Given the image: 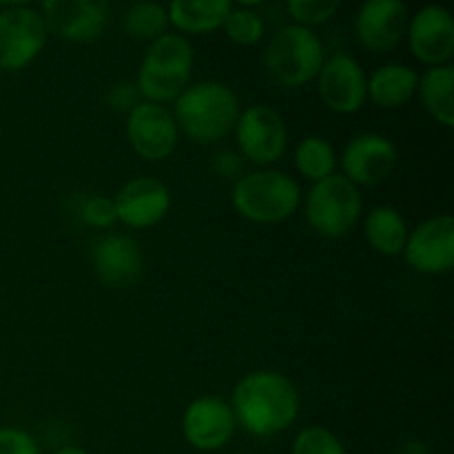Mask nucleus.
Returning a JSON list of instances; mask_svg holds the SVG:
<instances>
[{
  "label": "nucleus",
  "mask_w": 454,
  "mask_h": 454,
  "mask_svg": "<svg viewBox=\"0 0 454 454\" xmlns=\"http://www.w3.org/2000/svg\"><path fill=\"white\" fill-rule=\"evenodd\" d=\"M300 390L282 372L253 371L233 390L235 421L253 437H273L295 424L300 415Z\"/></svg>",
  "instance_id": "1"
},
{
  "label": "nucleus",
  "mask_w": 454,
  "mask_h": 454,
  "mask_svg": "<svg viewBox=\"0 0 454 454\" xmlns=\"http://www.w3.org/2000/svg\"><path fill=\"white\" fill-rule=\"evenodd\" d=\"M239 118L233 89L217 80L191 84L176 100V124L195 142H217L229 136Z\"/></svg>",
  "instance_id": "2"
},
{
  "label": "nucleus",
  "mask_w": 454,
  "mask_h": 454,
  "mask_svg": "<svg viewBox=\"0 0 454 454\" xmlns=\"http://www.w3.org/2000/svg\"><path fill=\"white\" fill-rule=\"evenodd\" d=\"M193 74V44L186 35L164 34L153 40L137 74V93L146 102L164 105L177 100Z\"/></svg>",
  "instance_id": "3"
},
{
  "label": "nucleus",
  "mask_w": 454,
  "mask_h": 454,
  "mask_svg": "<svg viewBox=\"0 0 454 454\" xmlns=\"http://www.w3.org/2000/svg\"><path fill=\"white\" fill-rule=\"evenodd\" d=\"M233 208L257 224L288 220L301 202L300 184L291 176L273 168L253 171L239 177L231 193Z\"/></svg>",
  "instance_id": "4"
},
{
  "label": "nucleus",
  "mask_w": 454,
  "mask_h": 454,
  "mask_svg": "<svg viewBox=\"0 0 454 454\" xmlns=\"http://www.w3.org/2000/svg\"><path fill=\"white\" fill-rule=\"evenodd\" d=\"M324 44L313 29L286 25L266 47V71L284 89H297L317 78L324 65Z\"/></svg>",
  "instance_id": "5"
},
{
  "label": "nucleus",
  "mask_w": 454,
  "mask_h": 454,
  "mask_svg": "<svg viewBox=\"0 0 454 454\" xmlns=\"http://www.w3.org/2000/svg\"><path fill=\"white\" fill-rule=\"evenodd\" d=\"M304 215L310 229L324 238H344L362 215V193L344 176L333 173L322 182H315L306 195Z\"/></svg>",
  "instance_id": "6"
},
{
  "label": "nucleus",
  "mask_w": 454,
  "mask_h": 454,
  "mask_svg": "<svg viewBox=\"0 0 454 454\" xmlns=\"http://www.w3.org/2000/svg\"><path fill=\"white\" fill-rule=\"evenodd\" d=\"M49 29L35 9L7 7L0 12V71H20L38 58L47 44Z\"/></svg>",
  "instance_id": "7"
},
{
  "label": "nucleus",
  "mask_w": 454,
  "mask_h": 454,
  "mask_svg": "<svg viewBox=\"0 0 454 454\" xmlns=\"http://www.w3.org/2000/svg\"><path fill=\"white\" fill-rule=\"evenodd\" d=\"M235 136L244 158L260 167H269L286 153V124L273 106L253 105L242 111L235 124Z\"/></svg>",
  "instance_id": "8"
},
{
  "label": "nucleus",
  "mask_w": 454,
  "mask_h": 454,
  "mask_svg": "<svg viewBox=\"0 0 454 454\" xmlns=\"http://www.w3.org/2000/svg\"><path fill=\"white\" fill-rule=\"evenodd\" d=\"M127 140L149 162L167 160L177 146V124L171 111L153 102H137L127 118Z\"/></svg>",
  "instance_id": "9"
},
{
  "label": "nucleus",
  "mask_w": 454,
  "mask_h": 454,
  "mask_svg": "<svg viewBox=\"0 0 454 454\" xmlns=\"http://www.w3.org/2000/svg\"><path fill=\"white\" fill-rule=\"evenodd\" d=\"M408 266L417 273L442 275L454 264V220L452 215H437L421 222L408 233L403 247Z\"/></svg>",
  "instance_id": "10"
},
{
  "label": "nucleus",
  "mask_w": 454,
  "mask_h": 454,
  "mask_svg": "<svg viewBox=\"0 0 454 454\" xmlns=\"http://www.w3.org/2000/svg\"><path fill=\"white\" fill-rule=\"evenodd\" d=\"M47 29L78 44L96 43L109 25V4L98 0H49L43 4Z\"/></svg>",
  "instance_id": "11"
},
{
  "label": "nucleus",
  "mask_w": 454,
  "mask_h": 454,
  "mask_svg": "<svg viewBox=\"0 0 454 454\" xmlns=\"http://www.w3.org/2000/svg\"><path fill=\"white\" fill-rule=\"evenodd\" d=\"M397 146L380 133H362L346 145L341 153L344 177L355 186H375L388 180L397 168Z\"/></svg>",
  "instance_id": "12"
},
{
  "label": "nucleus",
  "mask_w": 454,
  "mask_h": 454,
  "mask_svg": "<svg viewBox=\"0 0 454 454\" xmlns=\"http://www.w3.org/2000/svg\"><path fill=\"white\" fill-rule=\"evenodd\" d=\"M233 411L220 397H200L189 403L182 417V434L195 450L213 452L224 448L235 434Z\"/></svg>",
  "instance_id": "13"
},
{
  "label": "nucleus",
  "mask_w": 454,
  "mask_h": 454,
  "mask_svg": "<svg viewBox=\"0 0 454 454\" xmlns=\"http://www.w3.org/2000/svg\"><path fill=\"white\" fill-rule=\"evenodd\" d=\"M319 96L324 105L341 115L357 114L368 100L366 74L348 53H335L319 71Z\"/></svg>",
  "instance_id": "14"
},
{
  "label": "nucleus",
  "mask_w": 454,
  "mask_h": 454,
  "mask_svg": "<svg viewBox=\"0 0 454 454\" xmlns=\"http://www.w3.org/2000/svg\"><path fill=\"white\" fill-rule=\"evenodd\" d=\"M408 44L412 56L428 67L450 65L454 56V20L446 7L430 4L408 20Z\"/></svg>",
  "instance_id": "15"
},
{
  "label": "nucleus",
  "mask_w": 454,
  "mask_h": 454,
  "mask_svg": "<svg viewBox=\"0 0 454 454\" xmlns=\"http://www.w3.org/2000/svg\"><path fill=\"white\" fill-rule=\"evenodd\" d=\"M408 20V7L399 0H368L355 18V35L368 51H393L406 35Z\"/></svg>",
  "instance_id": "16"
},
{
  "label": "nucleus",
  "mask_w": 454,
  "mask_h": 454,
  "mask_svg": "<svg viewBox=\"0 0 454 454\" xmlns=\"http://www.w3.org/2000/svg\"><path fill=\"white\" fill-rule=\"evenodd\" d=\"M118 222L131 229H151L167 217L171 191L155 177H133L114 198Z\"/></svg>",
  "instance_id": "17"
},
{
  "label": "nucleus",
  "mask_w": 454,
  "mask_h": 454,
  "mask_svg": "<svg viewBox=\"0 0 454 454\" xmlns=\"http://www.w3.org/2000/svg\"><path fill=\"white\" fill-rule=\"evenodd\" d=\"M93 270L111 288H127L140 282L145 257L136 239L127 235H105L93 244Z\"/></svg>",
  "instance_id": "18"
},
{
  "label": "nucleus",
  "mask_w": 454,
  "mask_h": 454,
  "mask_svg": "<svg viewBox=\"0 0 454 454\" xmlns=\"http://www.w3.org/2000/svg\"><path fill=\"white\" fill-rule=\"evenodd\" d=\"M417 84H419V74L412 67L390 62L377 67L371 78H366V91L368 98L381 109H399L412 100Z\"/></svg>",
  "instance_id": "19"
},
{
  "label": "nucleus",
  "mask_w": 454,
  "mask_h": 454,
  "mask_svg": "<svg viewBox=\"0 0 454 454\" xmlns=\"http://www.w3.org/2000/svg\"><path fill=\"white\" fill-rule=\"evenodd\" d=\"M231 0H176L168 4V22L182 34H208L224 25Z\"/></svg>",
  "instance_id": "20"
},
{
  "label": "nucleus",
  "mask_w": 454,
  "mask_h": 454,
  "mask_svg": "<svg viewBox=\"0 0 454 454\" xmlns=\"http://www.w3.org/2000/svg\"><path fill=\"white\" fill-rule=\"evenodd\" d=\"M364 235H366L372 251L386 257H395L403 253L408 239V226L397 208L384 204V207H375L366 215Z\"/></svg>",
  "instance_id": "21"
},
{
  "label": "nucleus",
  "mask_w": 454,
  "mask_h": 454,
  "mask_svg": "<svg viewBox=\"0 0 454 454\" xmlns=\"http://www.w3.org/2000/svg\"><path fill=\"white\" fill-rule=\"evenodd\" d=\"M452 89H454L452 65L430 67V69L419 78V84H417V91H419L424 109L446 129H450L454 124Z\"/></svg>",
  "instance_id": "22"
},
{
  "label": "nucleus",
  "mask_w": 454,
  "mask_h": 454,
  "mask_svg": "<svg viewBox=\"0 0 454 454\" xmlns=\"http://www.w3.org/2000/svg\"><path fill=\"white\" fill-rule=\"evenodd\" d=\"M295 167L301 177L315 182H322L335 173L337 155L331 142L322 136H309L297 145L295 149Z\"/></svg>",
  "instance_id": "23"
},
{
  "label": "nucleus",
  "mask_w": 454,
  "mask_h": 454,
  "mask_svg": "<svg viewBox=\"0 0 454 454\" xmlns=\"http://www.w3.org/2000/svg\"><path fill=\"white\" fill-rule=\"evenodd\" d=\"M124 34L133 40H158L160 35L167 34L168 16L162 4L155 3H137L127 9L122 18Z\"/></svg>",
  "instance_id": "24"
},
{
  "label": "nucleus",
  "mask_w": 454,
  "mask_h": 454,
  "mask_svg": "<svg viewBox=\"0 0 454 454\" xmlns=\"http://www.w3.org/2000/svg\"><path fill=\"white\" fill-rule=\"evenodd\" d=\"M222 27H224V34L229 35V40H233L235 44H242V47H251V44L260 43L266 31V25L260 13L248 7L231 9Z\"/></svg>",
  "instance_id": "25"
},
{
  "label": "nucleus",
  "mask_w": 454,
  "mask_h": 454,
  "mask_svg": "<svg viewBox=\"0 0 454 454\" xmlns=\"http://www.w3.org/2000/svg\"><path fill=\"white\" fill-rule=\"evenodd\" d=\"M291 454H348L344 443L324 426H310L297 433Z\"/></svg>",
  "instance_id": "26"
},
{
  "label": "nucleus",
  "mask_w": 454,
  "mask_h": 454,
  "mask_svg": "<svg viewBox=\"0 0 454 454\" xmlns=\"http://www.w3.org/2000/svg\"><path fill=\"white\" fill-rule=\"evenodd\" d=\"M286 9L295 25L310 29L331 20L340 9V0H288Z\"/></svg>",
  "instance_id": "27"
},
{
  "label": "nucleus",
  "mask_w": 454,
  "mask_h": 454,
  "mask_svg": "<svg viewBox=\"0 0 454 454\" xmlns=\"http://www.w3.org/2000/svg\"><path fill=\"white\" fill-rule=\"evenodd\" d=\"M80 215H82L84 224L93 226V229H111L118 222L114 200L105 198V195H91L84 200Z\"/></svg>",
  "instance_id": "28"
},
{
  "label": "nucleus",
  "mask_w": 454,
  "mask_h": 454,
  "mask_svg": "<svg viewBox=\"0 0 454 454\" xmlns=\"http://www.w3.org/2000/svg\"><path fill=\"white\" fill-rule=\"evenodd\" d=\"M0 454H40V446L20 428H0Z\"/></svg>",
  "instance_id": "29"
},
{
  "label": "nucleus",
  "mask_w": 454,
  "mask_h": 454,
  "mask_svg": "<svg viewBox=\"0 0 454 454\" xmlns=\"http://www.w3.org/2000/svg\"><path fill=\"white\" fill-rule=\"evenodd\" d=\"M137 87L131 82H120L115 87L109 89V96H106V102H109L111 109L115 111H131L133 106L137 105Z\"/></svg>",
  "instance_id": "30"
},
{
  "label": "nucleus",
  "mask_w": 454,
  "mask_h": 454,
  "mask_svg": "<svg viewBox=\"0 0 454 454\" xmlns=\"http://www.w3.org/2000/svg\"><path fill=\"white\" fill-rule=\"evenodd\" d=\"M215 168L222 176H231V173H235L239 168V158H235L233 153H222L215 160Z\"/></svg>",
  "instance_id": "31"
},
{
  "label": "nucleus",
  "mask_w": 454,
  "mask_h": 454,
  "mask_svg": "<svg viewBox=\"0 0 454 454\" xmlns=\"http://www.w3.org/2000/svg\"><path fill=\"white\" fill-rule=\"evenodd\" d=\"M397 454H430V450L424 442H419V439H408V442H403L402 446H399Z\"/></svg>",
  "instance_id": "32"
},
{
  "label": "nucleus",
  "mask_w": 454,
  "mask_h": 454,
  "mask_svg": "<svg viewBox=\"0 0 454 454\" xmlns=\"http://www.w3.org/2000/svg\"><path fill=\"white\" fill-rule=\"evenodd\" d=\"M53 454H89V452L82 450V448H78V446H65V448H60V450H56Z\"/></svg>",
  "instance_id": "33"
},
{
  "label": "nucleus",
  "mask_w": 454,
  "mask_h": 454,
  "mask_svg": "<svg viewBox=\"0 0 454 454\" xmlns=\"http://www.w3.org/2000/svg\"><path fill=\"white\" fill-rule=\"evenodd\" d=\"M242 454H251V452H242Z\"/></svg>",
  "instance_id": "34"
}]
</instances>
